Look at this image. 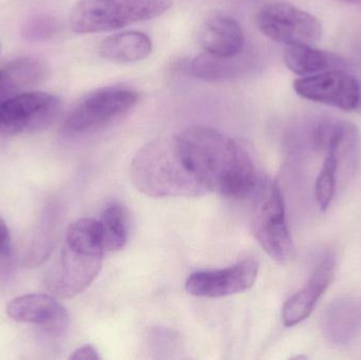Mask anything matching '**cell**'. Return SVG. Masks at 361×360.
Instances as JSON below:
<instances>
[{
	"instance_id": "obj_24",
	"label": "cell",
	"mask_w": 361,
	"mask_h": 360,
	"mask_svg": "<svg viewBox=\"0 0 361 360\" xmlns=\"http://www.w3.org/2000/svg\"><path fill=\"white\" fill-rule=\"evenodd\" d=\"M0 51H1V42H0Z\"/></svg>"
},
{
	"instance_id": "obj_12",
	"label": "cell",
	"mask_w": 361,
	"mask_h": 360,
	"mask_svg": "<svg viewBox=\"0 0 361 360\" xmlns=\"http://www.w3.org/2000/svg\"><path fill=\"white\" fill-rule=\"evenodd\" d=\"M336 260L326 253L318 262L307 285L284 304L282 319L286 327H294L307 318L317 306L318 300L330 287L334 277Z\"/></svg>"
},
{
	"instance_id": "obj_22",
	"label": "cell",
	"mask_w": 361,
	"mask_h": 360,
	"mask_svg": "<svg viewBox=\"0 0 361 360\" xmlns=\"http://www.w3.org/2000/svg\"><path fill=\"white\" fill-rule=\"evenodd\" d=\"M72 360H99V352L94 347L91 345H86V346L80 347L78 350L74 351L69 357Z\"/></svg>"
},
{
	"instance_id": "obj_6",
	"label": "cell",
	"mask_w": 361,
	"mask_h": 360,
	"mask_svg": "<svg viewBox=\"0 0 361 360\" xmlns=\"http://www.w3.org/2000/svg\"><path fill=\"white\" fill-rule=\"evenodd\" d=\"M61 109L56 95L27 91L0 103V137L37 132L53 124Z\"/></svg>"
},
{
	"instance_id": "obj_14",
	"label": "cell",
	"mask_w": 361,
	"mask_h": 360,
	"mask_svg": "<svg viewBox=\"0 0 361 360\" xmlns=\"http://www.w3.org/2000/svg\"><path fill=\"white\" fill-rule=\"evenodd\" d=\"M256 58L252 53L243 50L235 56L223 57L205 52L191 61V73L200 80L224 82L246 75L254 70Z\"/></svg>"
},
{
	"instance_id": "obj_3",
	"label": "cell",
	"mask_w": 361,
	"mask_h": 360,
	"mask_svg": "<svg viewBox=\"0 0 361 360\" xmlns=\"http://www.w3.org/2000/svg\"><path fill=\"white\" fill-rule=\"evenodd\" d=\"M97 220H78L69 226L59 261L49 276V290L61 299L82 293L97 279L104 256Z\"/></svg>"
},
{
	"instance_id": "obj_4",
	"label": "cell",
	"mask_w": 361,
	"mask_h": 360,
	"mask_svg": "<svg viewBox=\"0 0 361 360\" xmlns=\"http://www.w3.org/2000/svg\"><path fill=\"white\" fill-rule=\"evenodd\" d=\"M171 6V0H80L70 14V27L78 34L116 31L161 16Z\"/></svg>"
},
{
	"instance_id": "obj_10",
	"label": "cell",
	"mask_w": 361,
	"mask_h": 360,
	"mask_svg": "<svg viewBox=\"0 0 361 360\" xmlns=\"http://www.w3.org/2000/svg\"><path fill=\"white\" fill-rule=\"evenodd\" d=\"M258 272V261L245 259L222 270L193 273L187 279L185 287L188 294L195 297H226L250 289Z\"/></svg>"
},
{
	"instance_id": "obj_9",
	"label": "cell",
	"mask_w": 361,
	"mask_h": 360,
	"mask_svg": "<svg viewBox=\"0 0 361 360\" xmlns=\"http://www.w3.org/2000/svg\"><path fill=\"white\" fill-rule=\"evenodd\" d=\"M294 90L307 101L361 114V80L343 69L298 78Z\"/></svg>"
},
{
	"instance_id": "obj_11",
	"label": "cell",
	"mask_w": 361,
	"mask_h": 360,
	"mask_svg": "<svg viewBox=\"0 0 361 360\" xmlns=\"http://www.w3.org/2000/svg\"><path fill=\"white\" fill-rule=\"evenodd\" d=\"M6 315L17 323L44 328L49 333H63L69 325L65 306L47 294H27L6 304Z\"/></svg>"
},
{
	"instance_id": "obj_23",
	"label": "cell",
	"mask_w": 361,
	"mask_h": 360,
	"mask_svg": "<svg viewBox=\"0 0 361 360\" xmlns=\"http://www.w3.org/2000/svg\"><path fill=\"white\" fill-rule=\"evenodd\" d=\"M335 1L343 2V4H355V6H361V0H335Z\"/></svg>"
},
{
	"instance_id": "obj_21",
	"label": "cell",
	"mask_w": 361,
	"mask_h": 360,
	"mask_svg": "<svg viewBox=\"0 0 361 360\" xmlns=\"http://www.w3.org/2000/svg\"><path fill=\"white\" fill-rule=\"evenodd\" d=\"M10 249V232L4 220L0 218V260L4 259L8 255Z\"/></svg>"
},
{
	"instance_id": "obj_15",
	"label": "cell",
	"mask_w": 361,
	"mask_h": 360,
	"mask_svg": "<svg viewBox=\"0 0 361 360\" xmlns=\"http://www.w3.org/2000/svg\"><path fill=\"white\" fill-rule=\"evenodd\" d=\"M48 76V68L39 59L20 57L0 68V103L27 92L42 84Z\"/></svg>"
},
{
	"instance_id": "obj_20",
	"label": "cell",
	"mask_w": 361,
	"mask_h": 360,
	"mask_svg": "<svg viewBox=\"0 0 361 360\" xmlns=\"http://www.w3.org/2000/svg\"><path fill=\"white\" fill-rule=\"evenodd\" d=\"M59 23L53 17L39 15L29 19L23 27V36L29 42H44L56 34Z\"/></svg>"
},
{
	"instance_id": "obj_5",
	"label": "cell",
	"mask_w": 361,
	"mask_h": 360,
	"mask_svg": "<svg viewBox=\"0 0 361 360\" xmlns=\"http://www.w3.org/2000/svg\"><path fill=\"white\" fill-rule=\"evenodd\" d=\"M252 230L265 253L279 263H288L295 247L286 223V206L279 186L265 180L254 190Z\"/></svg>"
},
{
	"instance_id": "obj_13",
	"label": "cell",
	"mask_w": 361,
	"mask_h": 360,
	"mask_svg": "<svg viewBox=\"0 0 361 360\" xmlns=\"http://www.w3.org/2000/svg\"><path fill=\"white\" fill-rule=\"evenodd\" d=\"M200 42L205 52L231 57L244 50L245 36L235 18L223 13H214L202 25Z\"/></svg>"
},
{
	"instance_id": "obj_16",
	"label": "cell",
	"mask_w": 361,
	"mask_h": 360,
	"mask_svg": "<svg viewBox=\"0 0 361 360\" xmlns=\"http://www.w3.org/2000/svg\"><path fill=\"white\" fill-rule=\"evenodd\" d=\"M286 67L297 75L312 76L332 69H341L343 59L332 52L314 48L313 44L286 46L283 55Z\"/></svg>"
},
{
	"instance_id": "obj_19",
	"label": "cell",
	"mask_w": 361,
	"mask_h": 360,
	"mask_svg": "<svg viewBox=\"0 0 361 360\" xmlns=\"http://www.w3.org/2000/svg\"><path fill=\"white\" fill-rule=\"evenodd\" d=\"M339 166L341 162L338 158L330 152H326L324 165L315 184L316 200L322 211H326L330 207L334 198Z\"/></svg>"
},
{
	"instance_id": "obj_1",
	"label": "cell",
	"mask_w": 361,
	"mask_h": 360,
	"mask_svg": "<svg viewBox=\"0 0 361 360\" xmlns=\"http://www.w3.org/2000/svg\"><path fill=\"white\" fill-rule=\"evenodd\" d=\"M189 170L208 192L242 199L254 192L258 178L248 152L235 139L212 127H187L176 137Z\"/></svg>"
},
{
	"instance_id": "obj_2",
	"label": "cell",
	"mask_w": 361,
	"mask_h": 360,
	"mask_svg": "<svg viewBox=\"0 0 361 360\" xmlns=\"http://www.w3.org/2000/svg\"><path fill=\"white\" fill-rule=\"evenodd\" d=\"M131 181L152 198H189L207 190L189 170L176 139H157L142 147L131 162Z\"/></svg>"
},
{
	"instance_id": "obj_18",
	"label": "cell",
	"mask_w": 361,
	"mask_h": 360,
	"mask_svg": "<svg viewBox=\"0 0 361 360\" xmlns=\"http://www.w3.org/2000/svg\"><path fill=\"white\" fill-rule=\"evenodd\" d=\"M97 221L104 251L118 252L124 249L128 241V219L125 207L118 203L109 205Z\"/></svg>"
},
{
	"instance_id": "obj_7",
	"label": "cell",
	"mask_w": 361,
	"mask_h": 360,
	"mask_svg": "<svg viewBox=\"0 0 361 360\" xmlns=\"http://www.w3.org/2000/svg\"><path fill=\"white\" fill-rule=\"evenodd\" d=\"M257 25L265 36L286 46L314 44L322 36L317 17L286 2L264 4L257 14Z\"/></svg>"
},
{
	"instance_id": "obj_17",
	"label": "cell",
	"mask_w": 361,
	"mask_h": 360,
	"mask_svg": "<svg viewBox=\"0 0 361 360\" xmlns=\"http://www.w3.org/2000/svg\"><path fill=\"white\" fill-rule=\"evenodd\" d=\"M154 50L152 39L140 31H125L108 36L99 46L102 56L118 63H135L147 58Z\"/></svg>"
},
{
	"instance_id": "obj_8",
	"label": "cell",
	"mask_w": 361,
	"mask_h": 360,
	"mask_svg": "<svg viewBox=\"0 0 361 360\" xmlns=\"http://www.w3.org/2000/svg\"><path fill=\"white\" fill-rule=\"evenodd\" d=\"M139 94L124 87H108L89 93L66 118L63 129L69 133L94 130L133 109Z\"/></svg>"
}]
</instances>
